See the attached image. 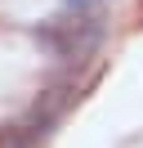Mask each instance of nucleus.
<instances>
[{
    "label": "nucleus",
    "mask_w": 143,
    "mask_h": 148,
    "mask_svg": "<svg viewBox=\"0 0 143 148\" xmlns=\"http://www.w3.org/2000/svg\"><path fill=\"white\" fill-rule=\"evenodd\" d=\"M103 40V27L94 18H76V23H54L45 27V45H54L63 58H89Z\"/></svg>",
    "instance_id": "nucleus-1"
},
{
    "label": "nucleus",
    "mask_w": 143,
    "mask_h": 148,
    "mask_svg": "<svg viewBox=\"0 0 143 148\" xmlns=\"http://www.w3.org/2000/svg\"><path fill=\"white\" fill-rule=\"evenodd\" d=\"M67 5H72V9H85V5H89V0H67Z\"/></svg>",
    "instance_id": "nucleus-2"
}]
</instances>
